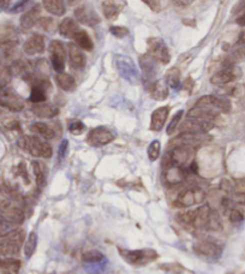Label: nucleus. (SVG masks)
<instances>
[{
	"label": "nucleus",
	"instance_id": "f257e3e1",
	"mask_svg": "<svg viewBox=\"0 0 245 274\" xmlns=\"http://www.w3.org/2000/svg\"><path fill=\"white\" fill-rule=\"evenodd\" d=\"M23 242H24V231L20 228L0 233V255L5 257L16 256L22 248Z\"/></svg>",
	"mask_w": 245,
	"mask_h": 274
},
{
	"label": "nucleus",
	"instance_id": "f03ea898",
	"mask_svg": "<svg viewBox=\"0 0 245 274\" xmlns=\"http://www.w3.org/2000/svg\"><path fill=\"white\" fill-rule=\"evenodd\" d=\"M17 144L20 149L35 158L50 159L53 154L50 143H47L44 138L38 136H22L17 141Z\"/></svg>",
	"mask_w": 245,
	"mask_h": 274
},
{
	"label": "nucleus",
	"instance_id": "7ed1b4c3",
	"mask_svg": "<svg viewBox=\"0 0 245 274\" xmlns=\"http://www.w3.org/2000/svg\"><path fill=\"white\" fill-rule=\"evenodd\" d=\"M118 251L120 257L131 266H147L158 258V252L153 249H137L129 250L118 246Z\"/></svg>",
	"mask_w": 245,
	"mask_h": 274
},
{
	"label": "nucleus",
	"instance_id": "20e7f679",
	"mask_svg": "<svg viewBox=\"0 0 245 274\" xmlns=\"http://www.w3.org/2000/svg\"><path fill=\"white\" fill-rule=\"evenodd\" d=\"M196 106L204 108L215 116H219L220 113H228L231 111V102L224 96L204 95L197 101Z\"/></svg>",
	"mask_w": 245,
	"mask_h": 274
},
{
	"label": "nucleus",
	"instance_id": "39448f33",
	"mask_svg": "<svg viewBox=\"0 0 245 274\" xmlns=\"http://www.w3.org/2000/svg\"><path fill=\"white\" fill-rule=\"evenodd\" d=\"M195 149L185 146H173L171 152H168L166 160L164 164L177 165V166L186 168L192 161Z\"/></svg>",
	"mask_w": 245,
	"mask_h": 274
},
{
	"label": "nucleus",
	"instance_id": "423d86ee",
	"mask_svg": "<svg viewBox=\"0 0 245 274\" xmlns=\"http://www.w3.org/2000/svg\"><path fill=\"white\" fill-rule=\"evenodd\" d=\"M0 106L17 113L24 108V100L16 90L6 87L0 90Z\"/></svg>",
	"mask_w": 245,
	"mask_h": 274
},
{
	"label": "nucleus",
	"instance_id": "0eeeda50",
	"mask_svg": "<svg viewBox=\"0 0 245 274\" xmlns=\"http://www.w3.org/2000/svg\"><path fill=\"white\" fill-rule=\"evenodd\" d=\"M116 66L119 75L130 83H137L140 81L138 70L135 63L128 56H118L116 58Z\"/></svg>",
	"mask_w": 245,
	"mask_h": 274
},
{
	"label": "nucleus",
	"instance_id": "6e6552de",
	"mask_svg": "<svg viewBox=\"0 0 245 274\" xmlns=\"http://www.w3.org/2000/svg\"><path fill=\"white\" fill-rule=\"evenodd\" d=\"M148 54L152 56L160 64H168L171 60L168 47L166 46L165 41L159 38L148 39Z\"/></svg>",
	"mask_w": 245,
	"mask_h": 274
},
{
	"label": "nucleus",
	"instance_id": "1a4fd4ad",
	"mask_svg": "<svg viewBox=\"0 0 245 274\" xmlns=\"http://www.w3.org/2000/svg\"><path fill=\"white\" fill-rule=\"evenodd\" d=\"M206 200V194L202 189L196 188H188L184 191L180 192L177 198V204L182 208H188V207L196 206V204L202 203Z\"/></svg>",
	"mask_w": 245,
	"mask_h": 274
},
{
	"label": "nucleus",
	"instance_id": "9d476101",
	"mask_svg": "<svg viewBox=\"0 0 245 274\" xmlns=\"http://www.w3.org/2000/svg\"><path fill=\"white\" fill-rule=\"evenodd\" d=\"M50 53L53 69L56 72L64 71L65 63H66V50L64 44L62 41L53 40L50 45Z\"/></svg>",
	"mask_w": 245,
	"mask_h": 274
},
{
	"label": "nucleus",
	"instance_id": "9b49d317",
	"mask_svg": "<svg viewBox=\"0 0 245 274\" xmlns=\"http://www.w3.org/2000/svg\"><path fill=\"white\" fill-rule=\"evenodd\" d=\"M194 251L201 257L215 260V258L220 257L221 252H222V246L213 242V240L203 239L194 245Z\"/></svg>",
	"mask_w": 245,
	"mask_h": 274
},
{
	"label": "nucleus",
	"instance_id": "f8f14e48",
	"mask_svg": "<svg viewBox=\"0 0 245 274\" xmlns=\"http://www.w3.org/2000/svg\"><path fill=\"white\" fill-rule=\"evenodd\" d=\"M86 140L92 147H104L114 140V134L106 126H98L90 130Z\"/></svg>",
	"mask_w": 245,
	"mask_h": 274
},
{
	"label": "nucleus",
	"instance_id": "ddd939ff",
	"mask_svg": "<svg viewBox=\"0 0 245 274\" xmlns=\"http://www.w3.org/2000/svg\"><path fill=\"white\" fill-rule=\"evenodd\" d=\"M242 71L237 66H224L220 71L214 74L210 78V82L214 86H226V84L234 82L240 77Z\"/></svg>",
	"mask_w": 245,
	"mask_h": 274
},
{
	"label": "nucleus",
	"instance_id": "4468645a",
	"mask_svg": "<svg viewBox=\"0 0 245 274\" xmlns=\"http://www.w3.org/2000/svg\"><path fill=\"white\" fill-rule=\"evenodd\" d=\"M74 18L77 22L84 24L86 27H95L100 23V17L94 10L88 6H80L74 10Z\"/></svg>",
	"mask_w": 245,
	"mask_h": 274
},
{
	"label": "nucleus",
	"instance_id": "2eb2a0df",
	"mask_svg": "<svg viewBox=\"0 0 245 274\" xmlns=\"http://www.w3.org/2000/svg\"><path fill=\"white\" fill-rule=\"evenodd\" d=\"M165 171H164V179L166 183H168L170 185H177L180 184L183 182L185 176V168L177 166V165H171V164H164Z\"/></svg>",
	"mask_w": 245,
	"mask_h": 274
},
{
	"label": "nucleus",
	"instance_id": "dca6fc26",
	"mask_svg": "<svg viewBox=\"0 0 245 274\" xmlns=\"http://www.w3.org/2000/svg\"><path fill=\"white\" fill-rule=\"evenodd\" d=\"M44 38L40 34H34L28 39L23 45V51L28 56H36L44 52Z\"/></svg>",
	"mask_w": 245,
	"mask_h": 274
},
{
	"label": "nucleus",
	"instance_id": "f3484780",
	"mask_svg": "<svg viewBox=\"0 0 245 274\" xmlns=\"http://www.w3.org/2000/svg\"><path fill=\"white\" fill-rule=\"evenodd\" d=\"M124 2L122 0H102L101 6H102V11L104 17L107 20H116L119 14L124 10Z\"/></svg>",
	"mask_w": 245,
	"mask_h": 274
},
{
	"label": "nucleus",
	"instance_id": "a211bd4d",
	"mask_svg": "<svg viewBox=\"0 0 245 274\" xmlns=\"http://www.w3.org/2000/svg\"><path fill=\"white\" fill-rule=\"evenodd\" d=\"M18 45V34L14 28L8 27L0 30V48L8 50Z\"/></svg>",
	"mask_w": 245,
	"mask_h": 274
},
{
	"label": "nucleus",
	"instance_id": "6ab92c4d",
	"mask_svg": "<svg viewBox=\"0 0 245 274\" xmlns=\"http://www.w3.org/2000/svg\"><path fill=\"white\" fill-rule=\"evenodd\" d=\"M170 108L167 106L159 107L154 111L150 117V130L152 131H161V129L165 125L167 117H168Z\"/></svg>",
	"mask_w": 245,
	"mask_h": 274
},
{
	"label": "nucleus",
	"instance_id": "aec40b11",
	"mask_svg": "<svg viewBox=\"0 0 245 274\" xmlns=\"http://www.w3.org/2000/svg\"><path fill=\"white\" fill-rule=\"evenodd\" d=\"M68 59H70V64L76 70H80L86 66V57L83 54L80 48L76 44H70L68 46Z\"/></svg>",
	"mask_w": 245,
	"mask_h": 274
},
{
	"label": "nucleus",
	"instance_id": "412c9836",
	"mask_svg": "<svg viewBox=\"0 0 245 274\" xmlns=\"http://www.w3.org/2000/svg\"><path fill=\"white\" fill-rule=\"evenodd\" d=\"M40 14H41L40 5H36L34 6V8H32L30 10L26 11V14L20 17V27L26 30L32 29V27H34L35 24H38V21H40L41 18Z\"/></svg>",
	"mask_w": 245,
	"mask_h": 274
},
{
	"label": "nucleus",
	"instance_id": "4be33fe9",
	"mask_svg": "<svg viewBox=\"0 0 245 274\" xmlns=\"http://www.w3.org/2000/svg\"><path fill=\"white\" fill-rule=\"evenodd\" d=\"M156 60L152 56H149L148 53L141 56V58H140V65H141L143 77L146 80H149V78H153L155 76V74H156Z\"/></svg>",
	"mask_w": 245,
	"mask_h": 274
},
{
	"label": "nucleus",
	"instance_id": "5701e85b",
	"mask_svg": "<svg viewBox=\"0 0 245 274\" xmlns=\"http://www.w3.org/2000/svg\"><path fill=\"white\" fill-rule=\"evenodd\" d=\"M32 113L36 117H38V118L50 119L58 116L59 110L56 106H52V105L48 104H44L42 102V104H36L32 107Z\"/></svg>",
	"mask_w": 245,
	"mask_h": 274
},
{
	"label": "nucleus",
	"instance_id": "b1692460",
	"mask_svg": "<svg viewBox=\"0 0 245 274\" xmlns=\"http://www.w3.org/2000/svg\"><path fill=\"white\" fill-rule=\"evenodd\" d=\"M30 131L32 134H35V136L44 138V141L53 140L56 137V131L48 124H46V123H34L30 126Z\"/></svg>",
	"mask_w": 245,
	"mask_h": 274
},
{
	"label": "nucleus",
	"instance_id": "393cba45",
	"mask_svg": "<svg viewBox=\"0 0 245 274\" xmlns=\"http://www.w3.org/2000/svg\"><path fill=\"white\" fill-rule=\"evenodd\" d=\"M168 96V86L165 81H156L150 86V98L156 101L166 100Z\"/></svg>",
	"mask_w": 245,
	"mask_h": 274
},
{
	"label": "nucleus",
	"instance_id": "a878e982",
	"mask_svg": "<svg viewBox=\"0 0 245 274\" xmlns=\"http://www.w3.org/2000/svg\"><path fill=\"white\" fill-rule=\"evenodd\" d=\"M42 5L44 10L53 16L60 17L66 12L64 0H42Z\"/></svg>",
	"mask_w": 245,
	"mask_h": 274
},
{
	"label": "nucleus",
	"instance_id": "bb28decb",
	"mask_svg": "<svg viewBox=\"0 0 245 274\" xmlns=\"http://www.w3.org/2000/svg\"><path fill=\"white\" fill-rule=\"evenodd\" d=\"M80 30L78 24L76 23V21L72 20V18H65V20L62 21V23L59 24V33L62 36L68 39H72L74 35L76 34Z\"/></svg>",
	"mask_w": 245,
	"mask_h": 274
},
{
	"label": "nucleus",
	"instance_id": "cd10ccee",
	"mask_svg": "<svg viewBox=\"0 0 245 274\" xmlns=\"http://www.w3.org/2000/svg\"><path fill=\"white\" fill-rule=\"evenodd\" d=\"M56 82L58 87L64 92H74L76 88V81L71 75L65 74V72H58L56 76Z\"/></svg>",
	"mask_w": 245,
	"mask_h": 274
},
{
	"label": "nucleus",
	"instance_id": "c85d7f7f",
	"mask_svg": "<svg viewBox=\"0 0 245 274\" xmlns=\"http://www.w3.org/2000/svg\"><path fill=\"white\" fill-rule=\"evenodd\" d=\"M32 172H34L35 176V182L38 188H44L46 185L47 182V170L46 166L40 161H32Z\"/></svg>",
	"mask_w": 245,
	"mask_h": 274
},
{
	"label": "nucleus",
	"instance_id": "c756f323",
	"mask_svg": "<svg viewBox=\"0 0 245 274\" xmlns=\"http://www.w3.org/2000/svg\"><path fill=\"white\" fill-rule=\"evenodd\" d=\"M72 39L74 40V44H76L80 50L92 51V47H94V44H92L90 36L88 35V33L82 29H80L78 32L74 35Z\"/></svg>",
	"mask_w": 245,
	"mask_h": 274
},
{
	"label": "nucleus",
	"instance_id": "7c9ffc66",
	"mask_svg": "<svg viewBox=\"0 0 245 274\" xmlns=\"http://www.w3.org/2000/svg\"><path fill=\"white\" fill-rule=\"evenodd\" d=\"M243 60H245V45H240L227 57L225 63H224V66H234L238 63L243 62Z\"/></svg>",
	"mask_w": 245,
	"mask_h": 274
},
{
	"label": "nucleus",
	"instance_id": "2f4dec72",
	"mask_svg": "<svg viewBox=\"0 0 245 274\" xmlns=\"http://www.w3.org/2000/svg\"><path fill=\"white\" fill-rule=\"evenodd\" d=\"M165 82L170 88L178 89L180 87V70L178 68H172L167 71Z\"/></svg>",
	"mask_w": 245,
	"mask_h": 274
},
{
	"label": "nucleus",
	"instance_id": "473e14b6",
	"mask_svg": "<svg viewBox=\"0 0 245 274\" xmlns=\"http://www.w3.org/2000/svg\"><path fill=\"white\" fill-rule=\"evenodd\" d=\"M38 239V233L34 232V231L28 234V238H26L24 243V256L26 260H29L34 255L35 250H36Z\"/></svg>",
	"mask_w": 245,
	"mask_h": 274
},
{
	"label": "nucleus",
	"instance_id": "72a5a7b5",
	"mask_svg": "<svg viewBox=\"0 0 245 274\" xmlns=\"http://www.w3.org/2000/svg\"><path fill=\"white\" fill-rule=\"evenodd\" d=\"M161 152V143L160 141L155 140L149 144L148 147V158L150 161H156L160 156Z\"/></svg>",
	"mask_w": 245,
	"mask_h": 274
},
{
	"label": "nucleus",
	"instance_id": "f704fd0d",
	"mask_svg": "<svg viewBox=\"0 0 245 274\" xmlns=\"http://www.w3.org/2000/svg\"><path fill=\"white\" fill-rule=\"evenodd\" d=\"M83 261L89 263H96L104 260V254L98 250H89L83 254Z\"/></svg>",
	"mask_w": 245,
	"mask_h": 274
},
{
	"label": "nucleus",
	"instance_id": "c9c22d12",
	"mask_svg": "<svg viewBox=\"0 0 245 274\" xmlns=\"http://www.w3.org/2000/svg\"><path fill=\"white\" fill-rule=\"evenodd\" d=\"M11 78H12V72H11L10 68L2 66L0 68V90L6 88Z\"/></svg>",
	"mask_w": 245,
	"mask_h": 274
},
{
	"label": "nucleus",
	"instance_id": "e433bc0d",
	"mask_svg": "<svg viewBox=\"0 0 245 274\" xmlns=\"http://www.w3.org/2000/svg\"><path fill=\"white\" fill-rule=\"evenodd\" d=\"M183 114H184V111L180 110L178 111L174 116H173V118L171 119V122H170L168 126H167V135H172L173 132L177 130L178 126L180 125V120H182V117H183Z\"/></svg>",
	"mask_w": 245,
	"mask_h": 274
},
{
	"label": "nucleus",
	"instance_id": "4c0bfd02",
	"mask_svg": "<svg viewBox=\"0 0 245 274\" xmlns=\"http://www.w3.org/2000/svg\"><path fill=\"white\" fill-rule=\"evenodd\" d=\"M86 130V125L83 124L80 120H72V122L68 123V131L71 134L74 135V136H78V135H82Z\"/></svg>",
	"mask_w": 245,
	"mask_h": 274
},
{
	"label": "nucleus",
	"instance_id": "58836bf2",
	"mask_svg": "<svg viewBox=\"0 0 245 274\" xmlns=\"http://www.w3.org/2000/svg\"><path fill=\"white\" fill-rule=\"evenodd\" d=\"M38 26L40 27L41 29L46 30V32H52V30L56 28V22H54V20H53V18L44 17V18H40Z\"/></svg>",
	"mask_w": 245,
	"mask_h": 274
},
{
	"label": "nucleus",
	"instance_id": "ea45409f",
	"mask_svg": "<svg viewBox=\"0 0 245 274\" xmlns=\"http://www.w3.org/2000/svg\"><path fill=\"white\" fill-rule=\"evenodd\" d=\"M110 34L116 36V39H122L125 36L129 35V29L125 28V27H119V26H112L110 28Z\"/></svg>",
	"mask_w": 245,
	"mask_h": 274
},
{
	"label": "nucleus",
	"instance_id": "a19ab883",
	"mask_svg": "<svg viewBox=\"0 0 245 274\" xmlns=\"http://www.w3.org/2000/svg\"><path fill=\"white\" fill-rule=\"evenodd\" d=\"M32 2V0H18V2L8 10V12H10V14H18V12L24 11L30 5Z\"/></svg>",
	"mask_w": 245,
	"mask_h": 274
},
{
	"label": "nucleus",
	"instance_id": "79ce46f5",
	"mask_svg": "<svg viewBox=\"0 0 245 274\" xmlns=\"http://www.w3.org/2000/svg\"><path fill=\"white\" fill-rule=\"evenodd\" d=\"M142 2L154 12H159L161 10V0H142Z\"/></svg>",
	"mask_w": 245,
	"mask_h": 274
},
{
	"label": "nucleus",
	"instance_id": "37998d69",
	"mask_svg": "<svg viewBox=\"0 0 245 274\" xmlns=\"http://www.w3.org/2000/svg\"><path fill=\"white\" fill-rule=\"evenodd\" d=\"M11 225H12V222L8 220V219L5 218L4 215H0V233L6 232V231L10 230Z\"/></svg>",
	"mask_w": 245,
	"mask_h": 274
},
{
	"label": "nucleus",
	"instance_id": "c03bdc74",
	"mask_svg": "<svg viewBox=\"0 0 245 274\" xmlns=\"http://www.w3.org/2000/svg\"><path fill=\"white\" fill-rule=\"evenodd\" d=\"M68 141L62 140L60 146H59V149H58L59 160H62V159L65 158V155H66V152H68Z\"/></svg>",
	"mask_w": 245,
	"mask_h": 274
},
{
	"label": "nucleus",
	"instance_id": "a18cd8bd",
	"mask_svg": "<svg viewBox=\"0 0 245 274\" xmlns=\"http://www.w3.org/2000/svg\"><path fill=\"white\" fill-rule=\"evenodd\" d=\"M245 11V0H240L237 5L233 9V14H238V12Z\"/></svg>",
	"mask_w": 245,
	"mask_h": 274
},
{
	"label": "nucleus",
	"instance_id": "49530a36",
	"mask_svg": "<svg viewBox=\"0 0 245 274\" xmlns=\"http://www.w3.org/2000/svg\"><path fill=\"white\" fill-rule=\"evenodd\" d=\"M178 6H188L194 3V0H173Z\"/></svg>",
	"mask_w": 245,
	"mask_h": 274
},
{
	"label": "nucleus",
	"instance_id": "de8ad7c7",
	"mask_svg": "<svg viewBox=\"0 0 245 274\" xmlns=\"http://www.w3.org/2000/svg\"><path fill=\"white\" fill-rule=\"evenodd\" d=\"M11 0H0V12L6 10L8 8V5H10Z\"/></svg>",
	"mask_w": 245,
	"mask_h": 274
},
{
	"label": "nucleus",
	"instance_id": "09e8293b",
	"mask_svg": "<svg viewBox=\"0 0 245 274\" xmlns=\"http://www.w3.org/2000/svg\"><path fill=\"white\" fill-rule=\"evenodd\" d=\"M237 24H239L240 27L245 26V11L237 18Z\"/></svg>",
	"mask_w": 245,
	"mask_h": 274
},
{
	"label": "nucleus",
	"instance_id": "8fccbe9b",
	"mask_svg": "<svg viewBox=\"0 0 245 274\" xmlns=\"http://www.w3.org/2000/svg\"><path fill=\"white\" fill-rule=\"evenodd\" d=\"M237 45H239V46H240V45H245V30H243V32L240 33V35H239Z\"/></svg>",
	"mask_w": 245,
	"mask_h": 274
},
{
	"label": "nucleus",
	"instance_id": "3c124183",
	"mask_svg": "<svg viewBox=\"0 0 245 274\" xmlns=\"http://www.w3.org/2000/svg\"><path fill=\"white\" fill-rule=\"evenodd\" d=\"M80 2V0H68V3L70 5H76V4H78Z\"/></svg>",
	"mask_w": 245,
	"mask_h": 274
},
{
	"label": "nucleus",
	"instance_id": "603ef678",
	"mask_svg": "<svg viewBox=\"0 0 245 274\" xmlns=\"http://www.w3.org/2000/svg\"><path fill=\"white\" fill-rule=\"evenodd\" d=\"M64 274H76V272H74V270H68V272L64 273Z\"/></svg>",
	"mask_w": 245,
	"mask_h": 274
}]
</instances>
